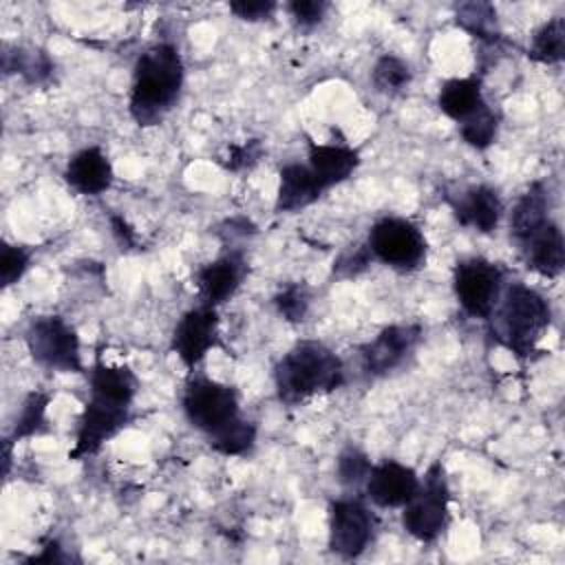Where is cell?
<instances>
[{"label":"cell","instance_id":"cell-1","mask_svg":"<svg viewBox=\"0 0 565 565\" xmlns=\"http://www.w3.org/2000/svg\"><path fill=\"white\" fill-rule=\"evenodd\" d=\"M183 62L172 44H154L143 51L132 71L130 115L139 126L159 124L179 99Z\"/></svg>","mask_w":565,"mask_h":565},{"label":"cell","instance_id":"cell-2","mask_svg":"<svg viewBox=\"0 0 565 565\" xmlns=\"http://www.w3.org/2000/svg\"><path fill=\"white\" fill-rule=\"evenodd\" d=\"M278 399L287 406L300 404L311 395L329 393L344 384L340 358L322 342L305 340L291 347L274 369Z\"/></svg>","mask_w":565,"mask_h":565},{"label":"cell","instance_id":"cell-3","mask_svg":"<svg viewBox=\"0 0 565 565\" xmlns=\"http://www.w3.org/2000/svg\"><path fill=\"white\" fill-rule=\"evenodd\" d=\"M492 313L494 338L516 358H525L534 351L552 320L547 300L536 289L521 282H514L505 289Z\"/></svg>","mask_w":565,"mask_h":565},{"label":"cell","instance_id":"cell-4","mask_svg":"<svg viewBox=\"0 0 565 565\" xmlns=\"http://www.w3.org/2000/svg\"><path fill=\"white\" fill-rule=\"evenodd\" d=\"M448 501H450V494H448L444 468L441 463H433L424 477V483L419 481V490L415 492V497L404 505V512H402L404 530L417 541H424V543L435 541L448 525V519H450Z\"/></svg>","mask_w":565,"mask_h":565},{"label":"cell","instance_id":"cell-5","mask_svg":"<svg viewBox=\"0 0 565 565\" xmlns=\"http://www.w3.org/2000/svg\"><path fill=\"white\" fill-rule=\"evenodd\" d=\"M366 247L373 258L402 271L417 269L426 260V238L422 230L399 216H384L373 223Z\"/></svg>","mask_w":565,"mask_h":565},{"label":"cell","instance_id":"cell-6","mask_svg":"<svg viewBox=\"0 0 565 565\" xmlns=\"http://www.w3.org/2000/svg\"><path fill=\"white\" fill-rule=\"evenodd\" d=\"M26 349L31 358L51 369L62 373H79L82 371V355H79V338L71 324H66L60 316H42L35 318L26 333Z\"/></svg>","mask_w":565,"mask_h":565},{"label":"cell","instance_id":"cell-7","mask_svg":"<svg viewBox=\"0 0 565 565\" xmlns=\"http://www.w3.org/2000/svg\"><path fill=\"white\" fill-rule=\"evenodd\" d=\"M181 404L188 422L207 435H214L238 417L236 391L210 377H190Z\"/></svg>","mask_w":565,"mask_h":565},{"label":"cell","instance_id":"cell-8","mask_svg":"<svg viewBox=\"0 0 565 565\" xmlns=\"http://www.w3.org/2000/svg\"><path fill=\"white\" fill-rule=\"evenodd\" d=\"M455 296L461 309L472 318H490L503 287V271L486 258H466L457 263L452 278Z\"/></svg>","mask_w":565,"mask_h":565},{"label":"cell","instance_id":"cell-9","mask_svg":"<svg viewBox=\"0 0 565 565\" xmlns=\"http://www.w3.org/2000/svg\"><path fill=\"white\" fill-rule=\"evenodd\" d=\"M377 519L360 499H338L329 508V547L331 552L355 558L375 536Z\"/></svg>","mask_w":565,"mask_h":565},{"label":"cell","instance_id":"cell-10","mask_svg":"<svg viewBox=\"0 0 565 565\" xmlns=\"http://www.w3.org/2000/svg\"><path fill=\"white\" fill-rule=\"evenodd\" d=\"M128 411H130V406L115 404V402L90 395V399L86 402L84 413L77 422L75 448L68 452V457L79 459V457L97 452L106 439H110L117 430H121L126 426Z\"/></svg>","mask_w":565,"mask_h":565},{"label":"cell","instance_id":"cell-11","mask_svg":"<svg viewBox=\"0 0 565 565\" xmlns=\"http://www.w3.org/2000/svg\"><path fill=\"white\" fill-rule=\"evenodd\" d=\"M422 338L419 324L384 327L371 342L360 349L362 369L366 375H386L397 369L417 347Z\"/></svg>","mask_w":565,"mask_h":565},{"label":"cell","instance_id":"cell-12","mask_svg":"<svg viewBox=\"0 0 565 565\" xmlns=\"http://www.w3.org/2000/svg\"><path fill=\"white\" fill-rule=\"evenodd\" d=\"M218 344V316L210 305L194 307L181 316L172 333V351L194 369L210 349Z\"/></svg>","mask_w":565,"mask_h":565},{"label":"cell","instance_id":"cell-13","mask_svg":"<svg viewBox=\"0 0 565 565\" xmlns=\"http://www.w3.org/2000/svg\"><path fill=\"white\" fill-rule=\"evenodd\" d=\"M419 490V477L413 468L386 459L377 466H371L366 477V497L380 508H399L406 505Z\"/></svg>","mask_w":565,"mask_h":565},{"label":"cell","instance_id":"cell-14","mask_svg":"<svg viewBox=\"0 0 565 565\" xmlns=\"http://www.w3.org/2000/svg\"><path fill=\"white\" fill-rule=\"evenodd\" d=\"M519 254L525 265L547 278H554L563 271L565 265V241L561 227L550 218L521 241H516Z\"/></svg>","mask_w":565,"mask_h":565},{"label":"cell","instance_id":"cell-15","mask_svg":"<svg viewBox=\"0 0 565 565\" xmlns=\"http://www.w3.org/2000/svg\"><path fill=\"white\" fill-rule=\"evenodd\" d=\"M247 265L238 252L223 254L221 258L203 265L196 271V287L203 305L216 307L232 298L245 278Z\"/></svg>","mask_w":565,"mask_h":565},{"label":"cell","instance_id":"cell-16","mask_svg":"<svg viewBox=\"0 0 565 565\" xmlns=\"http://www.w3.org/2000/svg\"><path fill=\"white\" fill-rule=\"evenodd\" d=\"M450 207L463 227H472L483 234H490L499 225L503 212V203L497 190L488 185H472L461 190L450 199Z\"/></svg>","mask_w":565,"mask_h":565},{"label":"cell","instance_id":"cell-17","mask_svg":"<svg viewBox=\"0 0 565 565\" xmlns=\"http://www.w3.org/2000/svg\"><path fill=\"white\" fill-rule=\"evenodd\" d=\"M64 179L71 188H75L82 194L97 196L113 183V166L108 157L97 148L88 146L79 152H75L64 170Z\"/></svg>","mask_w":565,"mask_h":565},{"label":"cell","instance_id":"cell-18","mask_svg":"<svg viewBox=\"0 0 565 565\" xmlns=\"http://www.w3.org/2000/svg\"><path fill=\"white\" fill-rule=\"evenodd\" d=\"M327 188L318 181L309 166L287 163L280 168L276 212H296L322 196Z\"/></svg>","mask_w":565,"mask_h":565},{"label":"cell","instance_id":"cell-19","mask_svg":"<svg viewBox=\"0 0 565 565\" xmlns=\"http://www.w3.org/2000/svg\"><path fill=\"white\" fill-rule=\"evenodd\" d=\"M358 163H360V154L349 146H340V143L309 146V168L327 190L349 179L358 168Z\"/></svg>","mask_w":565,"mask_h":565},{"label":"cell","instance_id":"cell-20","mask_svg":"<svg viewBox=\"0 0 565 565\" xmlns=\"http://www.w3.org/2000/svg\"><path fill=\"white\" fill-rule=\"evenodd\" d=\"M137 393V377L128 366H110L95 362L90 369V395L130 406Z\"/></svg>","mask_w":565,"mask_h":565},{"label":"cell","instance_id":"cell-21","mask_svg":"<svg viewBox=\"0 0 565 565\" xmlns=\"http://www.w3.org/2000/svg\"><path fill=\"white\" fill-rule=\"evenodd\" d=\"M550 203H547V192L543 183H532L527 192L516 201L512 214H510V236L521 241L536 227H541L545 221H550Z\"/></svg>","mask_w":565,"mask_h":565},{"label":"cell","instance_id":"cell-22","mask_svg":"<svg viewBox=\"0 0 565 565\" xmlns=\"http://www.w3.org/2000/svg\"><path fill=\"white\" fill-rule=\"evenodd\" d=\"M437 104L441 113H446L450 119H466L472 115L481 104V79L479 77H455L448 79L437 95Z\"/></svg>","mask_w":565,"mask_h":565},{"label":"cell","instance_id":"cell-23","mask_svg":"<svg viewBox=\"0 0 565 565\" xmlns=\"http://www.w3.org/2000/svg\"><path fill=\"white\" fill-rule=\"evenodd\" d=\"M455 18H457L459 26H463L472 38H477L486 44H497L501 40V33L497 26V11L488 2L457 4Z\"/></svg>","mask_w":565,"mask_h":565},{"label":"cell","instance_id":"cell-24","mask_svg":"<svg viewBox=\"0 0 565 565\" xmlns=\"http://www.w3.org/2000/svg\"><path fill=\"white\" fill-rule=\"evenodd\" d=\"M527 55L541 64H558L565 57V20L552 18L539 26Z\"/></svg>","mask_w":565,"mask_h":565},{"label":"cell","instance_id":"cell-25","mask_svg":"<svg viewBox=\"0 0 565 565\" xmlns=\"http://www.w3.org/2000/svg\"><path fill=\"white\" fill-rule=\"evenodd\" d=\"M2 68L4 73H20L31 84H40L51 75L53 64L42 51L7 49L2 53Z\"/></svg>","mask_w":565,"mask_h":565},{"label":"cell","instance_id":"cell-26","mask_svg":"<svg viewBox=\"0 0 565 565\" xmlns=\"http://www.w3.org/2000/svg\"><path fill=\"white\" fill-rule=\"evenodd\" d=\"M411 79H413V73H411L408 64L388 53L382 55L371 71V82H373L375 90L384 93V95H397V93L406 90Z\"/></svg>","mask_w":565,"mask_h":565},{"label":"cell","instance_id":"cell-27","mask_svg":"<svg viewBox=\"0 0 565 565\" xmlns=\"http://www.w3.org/2000/svg\"><path fill=\"white\" fill-rule=\"evenodd\" d=\"M459 124H461L459 132H461L463 141L477 150H486L497 139L499 117L486 102L472 115L461 119Z\"/></svg>","mask_w":565,"mask_h":565},{"label":"cell","instance_id":"cell-28","mask_svg":"<svg viewBox=\"0 0 565 565\" xmlns=\"http://www.w3.org/2000/svg\"><path fill=\"white\" fill-rule=\"evenodd\" d=\"M256 441V426L241 417L232 419L227 426L210 435V446L223 455H245Z\"/></svg>","mask_w":565,"mask_h":565},{"label":"cell","instance_id":"cell-29","mask_svg":"<svg viewBox=\"0 0 565 565\" xmlns=\"http://www.w3.org/2000/svg\"><path fill=\"white\" fill-rule=\"evenodd\" d=\"M46 404H49V397L44 393H29L22 408H20V415L15 419V426H13V433H11L9 441H18V439H24V437H31V435L40 433L44 428Z\"/></svg>","mask_w":565,"mask_h":565},{"label":"cell","instance_id":"cell-30","mask_svg":"<svg viewBox=\"0 0 565 565\" xmlns=\"http://www.w3.org/2000/svg\"><path fill=\"white\" fill-rule=\"evenodd\" d=\"M274 305L287 322H302L309 311V291L302 282H291L274 296Z\"/></svg>","mask_w":565,"mask_h":565},{"label":"cell","instance_id":"cell-31","mask_svg":"<svg viewBox=\"0 0 565 565\" xmlns=\"http://www.w3.org/2000/svg\"><path fill=\"white\" fill-rule=\"evenodd\" d=\"M369 470H371V461L362 450L349 446L347 450L340 452V457H338V481L340 483L358 486L360 481H366Z\"/></svg>","mask_w":565,"mask_h":565},{"label":"cell","instance_id":"cell-32","mask_svg":"<svg viewBox=\"0 0 565 565\" xmlns=\"http://www.w3.org/2000/svg\"><path fill=\"white\" fill-rule=\"evenodd\" d=\"M31 254L18 245H4L0 254V282L2 287L15 285L29 267Z\"/></svg>","mask_w":565,"mask_h":565},{"label":"cell","instance_id":"cell-33","mask_svg":"<svg viewBox=\"0 0 565 565\" xmlns=\"http://www.w3.org/2000/svg\"><path fill=\"white\" fill-rule=\"evenodd\" d=\"M263 157V146L258 139H249L241 146L232 143L227 148V157H225V168L232 172H241L245 168H252L258 159Z\"/></svg>","mask_w":565,"mask_h":565},{"label":"cell","instance_id":"cell-34","mask_svg":"<svg viewBox=\"0 0 565 565\" xmlns=\"http://www.w3.org/2000/svg\"><path fill=\"white\" fill-rule=\"evenodd\" d=\"M327 9L329 4L324 0H294L287 4V11L294 18V22L305 29H311L318 22H322Z\"/></svg>","mask_w":565,"mask_h":565},{"label":"cell","instance_id":"cell-35","mask_svg":"<svg viewBox=\"0 0 565 565\" xmlns=\"http://www.w3.org/2000/svg\"><path fill=\"white\" fill-rule=\"evenodd\" d=\"M276 7L278 4L274 0H236V2H230V11L236 18L249 20V22H258V20L271 18Z\"/></svg>","mask_w":565,"mask_h":565},{"label":"cell","instance_id":"cell-36","mask_svg":"<svg viewBox=\"0 0 565 565\" xmlns=\"http://www.w3.org/2000/svg\"><path fill=\"white\" fill-rule=\"evenodd\" d=\"M371 258H373V256H371L369 247H360V249H355L353 254H351V252L344 254V256L335 263V271H338V276H342V278H353V276H358L360 271L366 269V265H369Z\"/></svg>","mask_w":565,"mask_h":565},{"label":"cell","instance_id":"cell-37","mask_svg":"<svg viewBox=\"0 0 565 565\" xmlns=\"http://www.w3.org/2000/svg\"><path fill=\"white\" fill-rule=\"evenodd\" d=\"M110 225H113V234H115V238H117V243L121 245V247H135V232H132V227L126 223V218L124 216H117V214H113L110 216Z\"/></svg>","mask_w":565,"mask_h":565},{"label":"cell","instance_id":"cell-38","mask_svg":"<svg viewBox=\"0 0 565 565\" xmlns=\"http://www.w3.org/2000/svg\"><path fill=\"white\" fill-rule=\"evenodd\" d=\"M29 561H31V563H42V561H46V563H57V561H64V556H62V550H60L57 541H49V543L44 545V552L38 554V556H33V558H29Z\"/></svg>","mask_w":565,"mask_h":565}]
</instances>
